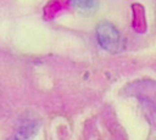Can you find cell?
I'll use <instances>...</instances> for the list:
<instances>
[{
  "instance_id": "obj_1",
  "label": "cell",
  "mask_w": 156,
  "mask_h": 140,
  "mask_svg": "<svg viewBox=\"0 0 156 140\" xmlns=\"http://www.w3.org/2000/svg\"><path fill=\"white\" fill-rule=\"evenodd\" d=\"M96 37L100 46L111 54L123 49V40L117 28L110 22H100L96 27Z\"/></svg>"
},
{
  "instance_id": "obj_2",
  "label": "cell",
  "mask_w": 156,
  "mask_h": 140,
  "mask_svg": "<svg viewBox=\"0 0 156 140\" xmlns=\"http://www.w3.org/2000/svg\"><path fill=\"white\" fill-rule=\"evenodd\" d=\"M73 6L85 15L93 13L98 9V0H71Z\"/></svg>"
}]
</instances>
